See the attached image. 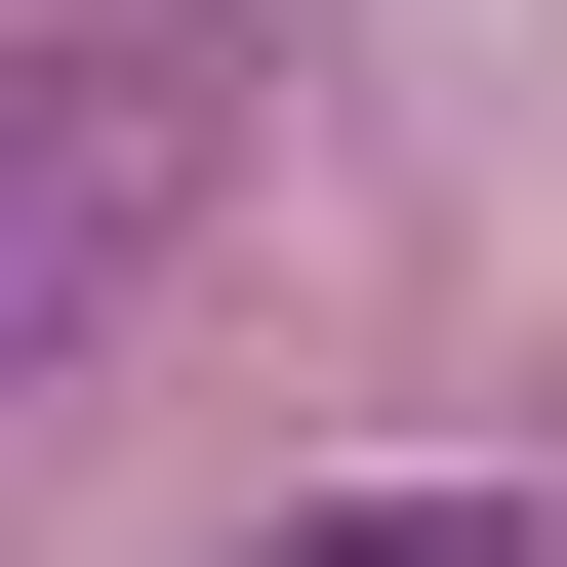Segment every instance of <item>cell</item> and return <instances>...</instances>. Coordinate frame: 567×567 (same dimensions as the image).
<instances>
[{
	"label": "cell",
	"instance_id": "6da1fadb",
	"mask_svg": "<svg viewBox=\"0 0 567 567\" xmlns=\"http://www.w3.org/2000/svg\"><path fill=\"white\" fill-rule=\"evenodd\" d=\"M203 203H244V0H41L0 41V405L82 365Z\"/></svg>",
	"mask_w": 567,
	"mask_h": 567
},
{
	"label": "cell",
	"instance_id": "7a4b0ae2",
	"mask_svg": "<svg viewBox=\"0 0 567 567\" xmlns=\"http://www.w3.org/2000/svg\"><path fill=\"white\" fill-rule=\"evenodd\" d=\"M244 567H527V486H324V527H244Z\"/></svg>",
	"mask_w": 567,
	"mask_h": 567
}]
</instances>
